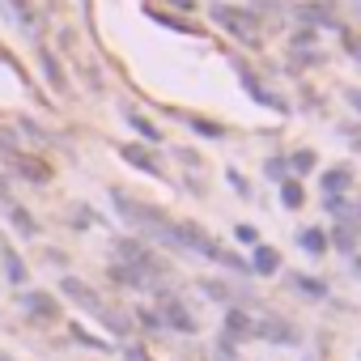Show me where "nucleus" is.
<instances>
[{"instance_id": "nucleus-1", "label": "nucleus", "mask_w": 361, "mask_h": 361, "mask_svg": "<svg viewBox=\"0 0 361 361\" xmlns=\"http://www.w3.org/2000/svg\"><path fill=\"white\" fill-rule=\"evenodd\" d=\"M111 200H115V213H119L128 226H136L140 234H149V238H157V243L170 247V238H174V221H170L161 209H153V204H145V200H132V196H123L119 188L111 192Z\"/></svg>"}, {"instance_id": "nucleus-2", "label": "nucleus", "mask_w": 361, "mask_h": 361, "mask_svg": "<svg viewBox=\"0 0 361 361\" xmlns=\"http://www.w3.org/2000/svg\"><path fill=\"white\" fill-rule=\"evenodd\" d=\"M213 13V22L226 30V35H234L243 47H259L264 43V26H259V18L251 13V9H234V5H213L209 9Z\"/></svg>"}, {"instance_id": "nucleus-3", "label": "nucleus", "mask_w": 361, "mask_h": 361, "mask_svg": "<svg viewBox=\"0 0 361 361\" xmlns=\"http://www.w3.org/2000/svg\"><path fill=\"white\" fill-rule=\"evenodd\" d=\"M115 251H119V264L136 268L145 281H153V285H157V281L166 276V264H161V259L140 243V238H119V243H115Z\"/></svg>"}, {"instance_id": "nucleus-4", "label": "nucleus", "mask_w": 361, "mask_h": 361, "mask_svg": "<svg viewBox=\"0 0 361 361\" xmlns=\"http://www.w3.org/2000/svg\"><path fill=\"white\" fill-rule=\"evenodd\" d=\"M13 132H5V140H0V149H5V161L13 166V174H22L26 183H51V166L43 161V157H35V153H22V149H13V140H9Z\"/></svg>"}, {"instance_id": "nucleus-5", "label": "nucleus", "mask_w": 361, "mask_h": 361, "mask_svg": "<svg viewBox=\"0 0 361 361\" xmlns=\"http://www.w3.org/2000/svg\"><path fill=\"white\" fill-rule=\"evenodd\" d=\"M60 293H64L68 302H77V306H81L85 314H94V319L106 310V302L98 298V289H94V285H85L81 276H60Z\"/></svg>"}, {"instance_id": "nucleus-6", "label": "nucleus", "mask_w": 361, "mask_h": 361, "mask_svg": "<svg viewBox=\"0 0 361 361\" xmlns=\"http://www.w3.org/2000/svg\"><path fill=\"white\" fill-rule=\"evenodd\" d=\"M18 306H22L35 323H56V319H60V302H56L47 289H22V293H18Z\"/></svg>"}, {"instance_id": "nucleus-7", "label": "nucleus", "mask_w": 361, "mask_h": 361, "mask_svg": "<svg viewBox=\"0 0 361 361\" xmlns=\"http://www.w3.org/2000/svg\"><path fill=\"white\" fill-rule=\"evenodd\" d=\"M238 85H243V90H247V94H251L259 106H272V111H281V115L289 111V102H285L281 94H272V90H268V85H264V81H259L251 68H243V64H238Z\"/></svg>"}, {"instance_id": "nucleus-8", "label": "nucleus", "mask_w": 361, "mask_h": 361, "mask_svg": "<svg viewBox=\"0 0 361 361\" xmlns=\"http://www.w3.org/2000/svg\"><path fill=\"white\" fill-rule=\"evenodd\" d=\"M157 319H161V327H170V331H183V336L196 331V314H192L183 302H178V298H166L161 310H157Z\"/></svg>"}, {"instance_id": "nucleus-9", "label": "nucleus", "mask_w": 361, "mask_h": 361, "mask_svg": "<svg viewBox=\"0 0 361 361\" xmlns=\"http://www.w3.org/2000/svg\"><path fill=\"white\" fill-rule=\"evenodd\" d=\"M255 340H272V344H298V327L285 319H255Z\"/></svg>"}, {"instance_id": "nucleus-10", "label": "nucleus", "mask_w": 361, "mask_h": 361, "mask_svg": "<svg viewBox=\"0 0 361 361\" xmlns=\"http://www.w3.org/2000/svg\"><path fill=\"white\" fill-rule=\"evenodd\" d=\"M119 157L128 161V166H136V170H145V174H153V178H161L166 170H161V161L145 149V145H119Z\"/></svg>"}, {"instance_id": "nucleus-11", "label": "nucleus", "mask_w": 361, "mask_h": 361, "mask_svg": "<svg viewBox=\"0 0 361 361\" xmlns=\"http://www.w3.org/2000/svg\"><path fill=\"white\" fill-rule=\"evenodd\" d=\"M5 217H9V226H13L22 238H39V221H35V213H30L26 204H18V200H5Z\"/></svg>"}, {"instance_id": "nucleus-12", "label": "nucleus", "mask_w": 361, "mask_h": 361, "mask_svg": "<svg viewBox=\"0 0 361 361\" xmlns=\"http://www.w3.org/2000/svg\"><path fill=\"white\" fill-rule=\"evenodd\" d=\"M226 340H230V344H234V340H255V319H251L247 310L230 306V310H226Z\"/></svg>"}, {"instance_id": "nucleus-13", "label": "nucleus", "mask_w": 361, "mask_h": 361, "mask_svg": "<svg viewBox=\"0 0 361 361\" xmlns=\"http://www.w3.org/2000/svg\"><path fill=\"white\" fill-rule=\"evenodd\" d=\"M298 18L314 30V26H327V30H340V18L327 9V5H319V0H310V5H298Z\"/></svg>"}, {"instance_id": "nucleus-14", "label": "nucleus", "mask_w": 361, "mask_h": 361, "mask_svg": "<svg viewBox=\"0 0 361 361\" xmlns=\"http://www.w3.org/2000/svg\"><path fill=\"white\" fill-rule=\"evenodd\" d=\"M0 264H5V281H9L13 289L30 281V268H26V259H22L13 247H0Z\"/></svg>"}, {"instance_id": "nucleus-15", "label": "nucleus", "mask_w": 361, "mask_h": 361, "mask_svg": "<svg viewBox=\"0 0 361 361\" xmlns=\"http://www.w3.org/2000/svg\"><path fill=\"white\" fill-rule=\"evenodd\" d=\"M348 188H353V166H348V161L323 170V192H327V196H344Z\"/></svg>"}, {"instance_id": "nucleus-16", "label": "nucleus", "mask_w": 361, "mask_h": 361, "mask_svg": "<svg viewBox=\"0 0 361 361\" xmlns=\"http://www.w3.org/2000/svg\"><path fill=\"white\" fill-rule=\"evenodd\" d=\"M111 281L115 285H123V289H153V281H145L136 268H128V264H111Z\"/></svg>"}, {"instance_id": "nucleus-17", "label": "nucleus", "mask_w": 361, "mask_h": 361, "mask_svg": "<svg viewBox=\"0 0 361 361\" xmlns=\"http://www.w3.org/2000/svg\"><path fill=\"white\" fill-rule=\"evenodd\" d=\"M39 60H43V77L51 81V90H56V94H68V77L60 73V60H56L51 51H39Z\"/></svg>"}, {"instance_id": "nucleus-18", "label": "nucleus", "mask_w": 361, "mask_h": 361, "mask_svg": "<svg viewBox=\"0 0 361 361\" xmlns=\"http://www.w3.org/2000/svg\"><path fill=\"white\" fill-rule=\"evenodd\" d=\"M298 247H302L306 255H323V251H327V234H323L319 226H306V230H298Z\"/></svg>"}, {"instance_id": "nucleus-19", "label": "nucleus", "mask_w": 361, "mask_h": 361, "mask_svg": "<svg viewBox=\"0 0 361 361\" xmlns=\"http://www.w3.org/2000/svg\"><path fill=\"white\" fill-rule=\"evenodd\" d=\"M251 272H259V276L281 272V255H276L272 247H255V255H251Z\"/></svg>"}, {"instance_id": "nucleus-20", "label": "nucleus", "mask_w": 361, "mask_h": 361, "mask_svg": "<svg viewBox=\"0 0 361 361\" xmlns=\"http://www.w3.org/2000/svg\"><path fill=\"white\" fill-rule=\"evenodd\" d=\"M145 13H149V18H153L157 26L174 30V35H200V30H196V26L188 22V18H174V13H161V9H145Z\"/></svg>"}, {"instance_id": "nucleus-21", "label": "nucleus", "mask_w": 361, "mask_h": 361, "mask_svg": "<svg viewBox=\"0 0 361 361\" xmlns=\"http://www.w3.org/2000/svg\"><path fill=\"white\" fill-rule=\"evenodd\" d=\"M331 247H336V251H340V255H357V230H353V226H344V221H340V226H336V230H331Z\"/></svg>"}, {"instance_id": "nucleus-22", "label": "nucleus", "mask_w": 361, "mask_h": 361, "mask_svg": "<svg viewBox=\"0 0 361 361\" xmlns=\"http://www.w3.org/2000/svg\"><path fill=\"white\" fill-rule=\"evenodd\" d=\"M128 128H132L140 140H149V145H157V140H161V132H157V128H153L145 115H136V111H128Z\"/></svg>"}, {"instance_id": "nucleus-23", "label": "nucleus", "mask_w": 361, "mask_h": 361, "mask_svg": "<svg viewBox=\"0 0 361 361\" xmlns=\"http://www.w3.org/2000/svg\"><path fill=\"white\" fill-rule=\"evenodd\" d=\"M183 119H188V128H192V132H200L204 140H221V136H226V128H221V123H213V119H200V115H183Z\"/></svg>"}, {"instance_id": "nucleus-24", "label": "nucleus", "mask_w": 361, "mask_h": 361, "mask_svg": "<svg viewBox=\"0 0 361 361\" xmlns=\"http://www.w3.org/2000/svg\"><path fill=\"white\" fill-rule=\"evenodd\" d=\"M68 336H73L77 344H85V348H98V353H111V344H106V340H98L94 331H85L81 323H73V327H68Z\"/></svg>"}, {"instance_id": "nucleus-25", "label": "nucleus", "mask_w": 361, "mask_h": 361, "mask_svg": "<svg viewBox=\"0 0 361 361\" xmlns=\"http://www.w3.org/2000/svg\"><path fill=\"white\" fill-rule=\"evenodd\" d=\"M302 200H306L302 183H293V178H285V183H281V204H285V209H302Z\"/></svg>"}, {"instance_id": "nucleus-26", "label": "nucleus", "mask_w": 361, "mask_h": 361, "mask_svg": "<svg viewBox=\"0 0 361 361\" xmlns=\"http://www.w3.org/2000/svg\"><path fill=\"white\" fill-rule=\"evenodd\" d=\"M289 281H293V289L306 293V298H327V285L314 281V276H289Z\"/></svg>"}, {"instance_id": "nucleus-27", "label": "nucleus", "mask_w": 361, "mask_h": 361, "mask_svg": "<svg viewBox=\"0 0 361 361\" xmlns=\"http://www.w3.org/2000/svg\"><path fill=\"white\" fill-rule=\"evenodd\" d=\"M264 174L272 178V183H285V178H289V157H268L264 161Z\"/></svg>"}, {"instance_id": "nucleus-28", "label": "nucleus", "mask_w": 361, "mask_h": 361, "mask_svg": "<svg viewBox=\"0 0 361 361\" xmlns=\"http://www.w3.org/2000/svg\"><path fill=\"white\" fill-rule=\"evenodd\" d=\"M289 166H293L298 174H306V170H314V166H319V153H314V149H298V153L289 157Z\"/></svg>"}, {"instance_id": "nucleus-29", "label": "nucleus", "mask_w": 361, "mask_h": 361, "mask_svg": "<svg viewBox=\"0 0 361 361\" xmlns=\"http://www.w3.org/2000/svg\"><path fill=\"white\" fill-rule=\"evenodd\" d=\"M200 289H204L213 302H234V289H230V285H221V281H200Z\"/></svg>"}, {"instance_id": "nucleus-30", "label": "nucleus", "mask_w": 361, "mask_h": 361, "mask_svg": "<svg viewBox=\"0 0 361 361\" xmlns=\"http://www.w3.org/2000/svg\"><path fill=\"white\" fill-rule=\"evenodd\" d=\"M340 47H344V51H348V56L361 64V35H353V30H340Z\"/></svg>"}, {"instance_id": "nucleus-31", "label": "nucleus", "mask_w": 361, "mask_h": 361, "mask_svg": "<svg viewBox=\"0 0 361 361\" xmlns=\"http://www.w3.org/2000/svg\"><path fill=\"white\" fill-rule=\"evenodd\" d=\"M234 238H238V243H247V247H255V243H259L255 226H234Z\"/></svg>"}, {"instance_id": "nucleus-32", "label": "nucleus", "mask_w": 361, "mask_h": 361, "mask_svg": "<svg viewBox=\"0 0 361 361\" xmlns=\"http://www.w3.org/2000/svg\"><path fill=\"white\" fill-rule=\"evenodd\" d=\"M136 319L145 323V331H161V319H157V310H136Z\"/></svg>"}, {"instance_id": "nucleus-33", "label": "nucleus", "mask_w": 361, "mask_h": 361, "mask_svg": "<svg viewBox=\"0 0 361 361\" xmlns=\"http://www.w3.org/2000/svg\"><path fill=\"white\" fill-rule=\"evenodd\" d=\"M344 102H348V106L361 115V90H357V85H344Z\"/></svg>"}, {"instance_id": "nucleus-34", "label": "nucleus", "mask_w": 361, "mask_h": 361, "mask_svg": "<svg viewBox=\"0 0 361 361\" xmlns=\"http://www.w3.org/2000/svg\"><path fill=\"white\" fill-rule=\"evenodd\" d=\"M226 178H230V188H234V192H238V196H247V192H251V188H247V178H243V174H238V170H230V174H226Z\"/></svg>"}, {"instance_id": "nucleus-35", "label": "nucleus", "mask_w": 361, "mask_h": 361, "mask_svg": "<svg viewBox=\"0 0 361 361\" xmlns=\"http://www.w3.org/2000/svg\"><path fill=\"white\" fill-rule=\"evenodd\" d=\"M217 357H221V361H238V357H234V344H230L226 336L217 340Z\"/></svg>"}, {"instance_id": "nucleus-36", "label": "nucleus", "mask_w": 361, "mask_h": 361, "mask_svg": "<svg viewBox=\"0 0 361 361\" xmlns=\"http://www.w3.org/2000/svg\"><path fill=\"white\" fill-rule=\"evenodd\" d=\"M255 9H259V13H272V18H276V13H281V0H255Z\"/></svg>"}, {"instance_id": "nucleus-37", "label": "nucleus", "mask_w": 361, "mask_h": 361, "mask_svg": "<svg viewBox=\"0 0 361 361\" xmlns=\"http://www.w3.org/2000/svg\"><path fill=\"white\" fill-rule=\"evenodd\" d=\"M166 5H174V9H183V13H192V9H196V0H166Z\"/></svg>"}, {"instance_id": "nucleus-38", "label": "nucleus", "mask_w": 361, "mask_h": 361, "mask_svg": "<svg viewBox=\"0 0 361 361\" xmlns=\"http://www.w3.org/2000/svg\"><path fill=\"white\" fill-rule=\"evenodd\" d=\"M348 140H353V149H357V153H361V132H353V136H348Z\"/></svg>"}, {"instance_id": "nucleus-39", "label": "nucleus", "mask_w": 361, "mask_h": 361, "mask_svg": "<svg viewBox=\"0 0 361 361\" xmlns=\"http://www.w3.org/2000/svg\"><path fill=\"white\" fill-rule=\"evenodd\" d=\"M13 9H18V13H22V18H26V0H13Z\"/></svg>"}, {"instance_id": "nucleus-40", "label": "nucleus", "mask_w": 361, "mask_h": 361, "mask_svg": "<svg viewBox=\"0 0 361 361\" xmlns=\"http://www.w3.org/2000/svg\"><path fill=\"white\" fill-rule=\"evenodd\" d=\"M353 268H357V276H361V255H353Z\"/></svg>"}, {"instance_id": "nucleus-41", "label": "nucleus", "mask_w": 361, "mask_h": 361, "mask_svg": "<svg viewBox=\"0 0 361 361\" xmlns=\"http://www.w3.org/2000/svg\"><path fill=\"white\" fill-rule=\"evenodd\" d=\"M0 361H18V357H9V353H0Z\"/></svg>"}]
</instances>
